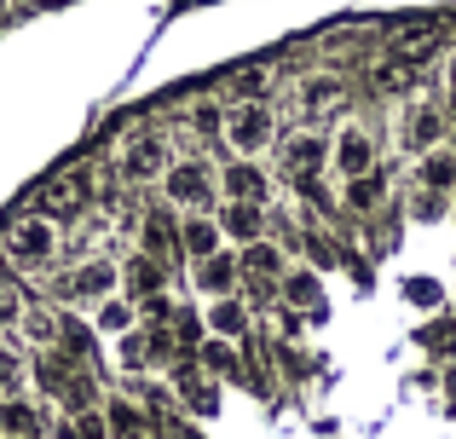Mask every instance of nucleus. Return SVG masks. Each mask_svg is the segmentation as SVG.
I'll return each mask as SVG.
<instances>
[{
	"instance_id": "1",
	"label": "nucleus",
	"mask_w": 456,
	"mask_h": 439,
	"mask_svg": "<svg viewBox=\"0 0 456 439\" xmlns=\"http://www.w3.org/2000/svg\"><path fill=\"white\" fill-rule=\"evenodd\" d=\"M0 255H6L12 266H53V255H58V220H46V215L12 220L6 237H0Z\"/></svg>"
},
{
	"instance_id": "2",
	"label": "nucleus",
	"mask_w": 456,
	"mask_h": 439,
	"mask_svg": "<svg viewBox=\"0 0 456 439\" xmlns=\"http://www.w3.org/2000/svg\"><path fill=\"white\" fill-rule=\"evenodd\" d=\"M272 139H278V122H272V110L260 99H243L232 116H225V145H232L243 162H255Z\"/></svg>"
},
{
	"instance_id": "3",
	"label": "nucleus",
	"mask_w": 456,
	"mask_h": 439,
	"mask_svg": "<svg viewBox=\"0 0 456 439\" xmlns=\"http://www.w3.org/2000/svg\"><path fill=\"white\" fill-rule=\"evenodd\" d=\"M58 289H64L69 301H93L99 306V301H110V295L122 289V266H116V260H81Z\"/></svg>"
},
{
	"instance_id": "4",
	"label": "nucleus",
	"mask_w": 456,
	"mask_h": 439,
	"mask_svg": "<svg viewBox=\"0 0 456 439\" xmlns=\"http://www.w3.org/2000/svg\"><path fill=\"white\" fill-rule=\"evenodd\" d=\"M330 168L341 174V180H358V174L376 168V139H370V127L346 122L341 134H335V145H330Z\"/></svg>"
},
{
	"instance_id": "5",
	"label": "nucleus",
	"mask_w": 456,
	"mask_h": 439,
	"mask_svg": "<svg viewBox=\"0 0 456 439\" xmlns=\"http://www.w3.org/2000/svg\"><path fill=\"white\" fill-rule=\"evenodd\" d=\"M87 197H93V180H87V174H58V180L41 185V197H35V215H46V220L81 215V208H87Z\"/></svg>"
},
{
	"instance_id": "6",
	"label": "nucleus",
	"mask_w": 456,
	"mask_h": 439,
	"mask_svg": "<svg viewBox=\"0 0 456 439\" xmlns=\"http://www.w3.org/2000/svg\"><path fill=\"white\" fill-rule=\"evenodd\" d=\"M439 134H445V110L428 104V99H416L411 116H404V127H399V145L416 150V157H428V150H439Z\"/></svg>"
},
{
	"instance_id": "7",
	"label": "nucleus",
	"mask_w": 456,
	"mask_h": 439,
	"mask_svg": "<svg viewBox=\"0 0 456 439\" xmlns=\"http://www.w3.org/2000/svg\"><path fill=\"white\" fill-rule=\"evenodd\" d=\"M162 185H167V197H174L179 208H208L214 203V180H208L202 162H174V168L162 174Z\"/></svg>"
},
{
	"instance_id": "8",
	"label": "nucleus",
	"mask_w": 456,
	"mask_h": 439,
	"mask_svg": "<svg viewBox=\"0 0 456 439\" xmlns=\"http://www.w3.org/2000/svg\"><path fill=\"white\" fill-rule=\"evenodd\" d=\"M122 174L127 180H156V174H167V150L156 134H139L122 145Z\"/></svg>"
},
{
	"instance_id": "9",
	"label": "nucleus",
	"mask_w": 456,
	"mask_h": 439,
	"mask_svg": "<svg viewBox=\"0 0 456 439\" xmlns=\"http://www.w3.org/2000/svg\"><path fill=\"white\" fill-rule=\"evenodd\" d=\"M237 278H243V272H237V255H208V260L191 266V283H197L208 301H225V295L237 289Z\"/></svg>"
},
{
	"instance_id": "10",
	"label": "nucleus",
	"mask_w": 456,
	"mask_h": 439,
	"mask_svg": "<svg viewBox=\"0 0 456 439\" xmlns=\"http://www.w3.org/2000/svg\"><path fill=\"white\" fill-rule=\"evenodd\" d=\"M162 283H167V272H162V260H156V255H134L122 266V295H127V301H156Z\"/></svg>"
},
{
	"instance_id": "11",
	"label": "nucleus",
	"mask_w": 456,
	"mask_h": 439,
	"mask_svg": "<svg viewBox=\"0 0 456 439\" xmlns=\"http://www.w3.org/2000/svg\"><path fill=\"white\" fill-rule=\"evenodd\" d=\"M341 104H346V87L335 76H306L301 81V116L306 122H323V116L341 110Z\"/></svg>"
},
{
	"instance_id": "12",
	"label": "nucleus",
	"mask_w": 456,
	"mask_h": 439,
	"mask_svg": "<svg viewBox=\"0 0 456 439\" xmlns=\"http://www.w3.org/2000/svg\"><path fill=\"white\" fill-rule=\"evenodd\" d=\"M220 237L260 243V237H266V208H260V203H225L220 208Z\"/></svg>"
},
{
	"instance_id": "13",
	"label": "nucleus",
	"mask_w": 456,
	"mask_h": 439,
	"mask_svg": "<svg viewBox=\"0 0 456 439\" xmlns=\"http://www.w3.org/2000/svg\"><path fill=\"white\" fill-rule=\"evenodd\" d=\"M191 359H197V370L214 376V382H237V376H243V359H237V347H232V341H220V336H208L197 353H191Z\"/></svg>"
},
{
	"instance_id": "14",
	"label": "nucleus",
	"mask_w": 456,
	"mask_h": 439,
	"mask_svg": "<svg viewBox=\"0 0 456 439\" xmlns=\"http://www.w3.org/2000/svg\"><path fill=\"white\" fill-rule=\"evenodd\" d=\"M278 162H283V174H295V180L306 185V174L323 162V139L312 134V127H306V134H295V139H283V145H278Z\"/></svg>"
},
{
	"instance_id": "15",
	"label": "nucleus",
	"mask_w": 456,
	"mask_h": 439,
	"mask_svg": "<svg viewBox=\"0 0 456 439\" xmlns=\"http://www.w3.org/2000/svg\"><path fill=\"white\" fill-rule=\"evenodd\" d=\"M220 191H225V203H266V174L255 162H232L220 174Z\"/></svg>"
},
{
	"instance_id": "16",
	"label": "nucleus",
	"mask_w": 456,
	"mask_h": 439,
	"mask_svg": "<svg viewBox=\"0 0 456 439\" xmlns=\"http://www.w3.org/2000/svg\"><path fill=\"white\" fill-rule=\"evenodd\" d=\"M283 306H289V313H323V289H318V278H312V266L283 272Z\"/></svg>"
},
{
	"instance_id": "17",
	"label": "nucleus",
	"mask_w": 456,
	"mask_h": 439,
	"mask_svg": "<svg viewBox=\"0 0 456 439\" xmlns=\"http://www.w3.org/2000/svg\"><path fill=\"white\" fill-rule=\"evenodd\" d=\"M18 329H23V341H29V347H46V353H53L58 336H64V318H58L53 306H23V313H18Z\"/></svg>"
},
{
	"instance_id": "18",
	"label": "nucleus",
	"mask_w": 456,
	"mask_h": 439,
	"mask_svg": "<svg viewBox=\"0 0 456 439\" xmlns=\"http://www.w3.org/2000/svg\"><path fill=\"white\" fill-rule=\"evenodd\" d=\"M179 248L191 255V266H197V260H208V255H220V220L191 215L185 225H179Z\"/></svg>"
},
{
	"instance_id": "19",
	"label": "nucleus",
	"mask_w": 456,
	"mask_h": 439,
	"mask_svg": "<svg viewBox=\"0 0 456 439\" xmlns=\"http://www.w3.org/2000/svg\"><path fill=\"white\" fill-rule=\"evenodd\" d=\"M174 387L185 394V405L197 411V417H214V411H220V387H208V382H202V370H197V364H179V370H174Z\"/></svg>"
},
{
	"instance_id": "20",
	"label": "nucleus",
	"mask_w": 456,
	"mask_h": 439,
	"mask_svg": "<svg viewBox=\"0 0 456 439\" xmlns=\"http://www.w3.org/2000/svg\"><path fill=\"white\" fill-rule=\"evenodd\" d=\"M0 434H6V439H35V434H41V411H35L29 399L6 394V399H0Z\"/></svg>"
},
{
	"instance_id": "21",
	"label": "nucleus",
	"mask_w": 456,
	"mask_h": 439,
	"mask_svg": "<svg viewBox=\"0 0 456 439\" xmlns=\"http://www.w3.org/2000/svg\"><path fill=\"white\" fill-rule=\"evenodd\" d=\"M237 272H255L260 283H266V278H278V283H283V272H289V266H283V248L260 237V243H248V248H243V260H237Z\"/></svg>"
},
{
	"instance_id": "22",
	"label": "nucleus",
	"mask_w": 456,
	"mask_h": 439,
	"mask_svg": "<svg viewBox=\"0 0 456 439\" xmlns=\"http://www.w3.org/2000/svg\"><path fill=\"white\" fill-rule=\"evenodd\" d=\"M422 191H434V197L456 191V150H428L422 157Z\"/></svg>"
},
{
	"instance_id": "23",
	"label": "nucleus",
	"mask_w": 456,
	"mask_h": 439,
	"mask_svg": "<svg viewBox=\"0 0 456 439\" xmlns=\"http://www.w3.org/2000/svg\"><path fill=\"white\" fill-rule=\"evenodd\" d=\"M208 329H214L220 341H237V336L248 329V306L237 301V295H225V301H214V306H208Z\"/></svg>"
},
{
	"instance_id": "24",
	"label": "nucleus",
	"mask_w": 456,
	"mask_h": 439,
	"mask_svg": "<svg viewBox=\"0 0 456 439\" xmlns=\"http://www.w3.org/2000/svg\"><path fill=\"white\" fill-rule=\"evenodd\" d=\"M99 329L104 336H127V329H134V301H127V295H110V301H99Z\"/></svg>"
},
{
	"instance_id": "25",
	"label": "nucleus",
	"mask_w": 456,
	"mask_h": 439,
	"mask_svg": "<svg viewBox=\"0 0 456 439\" xmlns=\"http://www.w3.org/2000/svg\"><path fill=\"white\" fill-rule=\"evenodd\" d=\"M381 191H387V174H381V168H370V174H358V180H346V203H353V208H376Z\"/></svg>"
},
{
	"instance_id": "26",
	"label": "nucleus",
	"mask_w": 456,
	"mask_h": 439,
	"mask_svg": "<svg viewBox=\"0 0 456 439\" xmlns=\"http://www.w3.org/2000/svg\"><path fill=\"white\" fill-rule=\"evenodd\" d=\"M116 364H122V370H145V364H151V336H145V329L116 336Z\"/></svg>"
},
{
	"instance_id": "27",
	"label": "nucleus",
	"mask_w": 456,
	"mask_h": 439,
	"mask_svg": "<svg viewBox=\"0 0 456 439\" xmlns=\"http://www.w3.org/2000/svg\"><path fill=\"white\" fill-rule=\"evenodd\" d=\"M434 46H439V35H434V29H411V35H399V58H404V69L422 64Z\"/></svg>"
},
{
	"instance_id": "28",
	"label": "nucleus",
	"mask_w": 456,
	"mask_h": 439,
	"mask_svg": "<svg viewBox=\"0 0 456 439\" xmlns=\"http://www.w3.org/2000/svg\"><path fill=\"white\" fill-rule=\"evenodd\" d=\"M179 237H174V225H167V215H145V255L162 260V248H174Z\"/></svg>"
},
{
	"instance_id": "29",
	"label": "nucleus",
	"mask_w": 456,
	"mask_h": 439,
	"mask_svg": "<svg viewBox=\"0 0 456 439\" xmlns=\"http://www.w3.org/2000/svg\"><path fill=\"white\" fill-rule=\"evenodd\" d=\"M110 428H116V434H134V439H145V434H139V411L127 405V399H110Z\"/></svg>"
},
{
	"instance_id": "30",
	"label": "nucleus",
	"mask_w": 456,
	"mask_h": 439,
	"mask_svg": "<svg viewBox=\"0 0 456 439\" xmlns=\"http://www.w3.org/2000/svg\"><path fill=\"white\" fill-rule=\"evenodd\" d=\"M191 122H197V134H220V122H225V116H220V104H208V99H202V104H191Z\"/></svg>"
},
{
	"instance_id": "31",
	"label": "nucleus",
	"mask_w": 456,
	"mask_h": 439,
	"mask_svg": "<svg viewBox=\"0 0 456 439\" xmlns=\"http://www.w3.org/2000/svg\"><path fill=\"white\" fill-rule=\"evenodd\" d=\"M18 313H23V295L12 289V283H0V329L18 324Z\"/></svg>"
},
{
	"instance_id": "32",
	"label": "nucleus",
	"mask_w": 456,
	"mask_h": 439,
	"mask_svg": "<svg viewBox=\"0 0 456 439\" xmlns=\"http://www.w3.org/2000/svg\"><path fill=\"white\" fill-rule=\"evenodd\" d=\"M76 439H110V428H104V417H76Z\"/></svg>"
},
{
	"instance_id": "33",
	"label": "nucleus",
	"mask_w": 456,
	"mask_h": 439,
	"mask_svg": "<svg viewBox=\"0 0 456 439\" xmlns=\"http://www.w3.org/2000/svg\"><path fill=\"white\" fill-rule=\"evenodd\" d=\"M18 376H23V364H18V359H12V353H6V347H0V394H6V387H12V382H18Z\"/></svg>"
},
{
	"instance_id": "34",
	"label": "nucleus",
	"mask_w": 456,
	"mask_h": 439,
	"mask_svg": "<svg viewBox=\"0 0 456 439\" xmlns=\"http://www.w3.org/2000/svg\"><path fill=\"white\" fill-rule=\"evenodd\" d=\"M445 87H456V53H451V64H445Z\"/></svg>"
},
{
	"instance_id": "35",
	"label": "nucleus",
	"mask_w": 456,
	"mask_h": 439,
	"mask_svg": "<svg viewBox=\"0 0 456 439\" xmlns=\"http://www.w3.org/2000/svg\"><path fill=\"white\" fill-rule=\"evenodd\" d=\"M35 439H41V434H35Z\"/></svg>"
}]
</instances>
